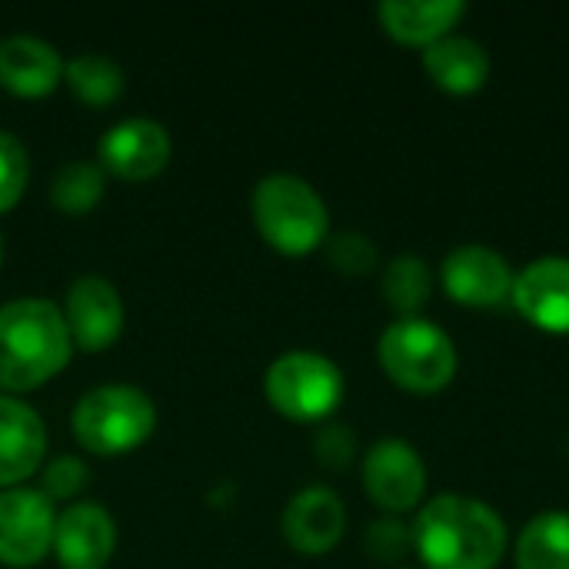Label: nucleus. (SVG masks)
<instances>
[{
    "instance_id": "393cba45",
    "label": "nucleus",
    "mask_w": 569,
    "mask_h": 569,
    "mask_svg": "<svg viewBox=\"0 0 569 569\" xmlns=\"http://www.w3.org/2000/svg\"><path fill=\"white\" fill-rule=\"evenodd\" d=\"M363 547L380 563H397L407 550H413V533L400 517H383L367 527Z\"/></svg>"
},
{
    "instance_id": "4be33fe9",
    "label": "nucleus",
    "mask_w": 569,
    "mask_h": 569,
    "mask_svg": "<svg viewBox=\"0 0 569 569\" xmlns=\"http://www.w3.org/2000/svg\"><path fill=\"white\" fill-rule=\"evenodd\" d=\"M103 197V167L93 160H67L50 180V203L67 217L90 213Z\"/></svg>"
},
{
    "instance_id": "a878e982",
    "label": "nucleus",
    "mask_w": 569,
    "mask_h": 569,
    "mask_svg": "<svg viewBox=\"0 0 569 569\" xmlns=\"http://www.w3.org/2000/svg\"><path fill=\"white\" fill-rule=\"evenodd\" d=\"M313 447H317V460H320L323 467L340 470V467H347V463L353 460V453H357V437H353L350 427H343V423H327V427H320Z\"/></svg>"
},
{
    "instance_id": "6e6552de",
    "label": "nucleus",
    "mask_w": 569,
    "mask_h": 569,
    "mask_svg": "<svg viewBox=\"0 0 569 569\" xmlns=\"http://www.w3.org/2000/svg\"><path fill=\"white\" fill-rule=\"evenodd\" d=\"M513 267L510 260L487 243H463L450 250L440 263L443 293L470 310H490L510 300L513 293Z\"/></svg>"
},
{
    "instance_id": "bb28decb",
    "label": "nucleus",
    "mask_w": 569,
    "mask_h": 569,
    "mask_svg": "<svg viewBox=\"0 0 569 569\" xmlns=\"http://www.w3.org/2000/svg\"><path fill=\"white\" fill-rule=\"evenodd\" d=\"M87 483V467L77 457H57L47 470H43V493L47 497H73L80 493Z\"/></svg>"
},
{
    "instance_id": "5701e85b",
    "label": "nucleus",
    "mask_w": 569,
    "mask_h": 569,
    "mask_svg": "<svg viewBox=\"0 0 569 569\" xmlns=\"http://www.w3.org/2000/svg\"><path fill=\"white\" fill-rule=\"evenodd\" d=\"M323 247H327L330 267L343 277H370L380 267V250L367 233L343 230V233L327 237Z\"/></svg>"
},
{
    "instance_id": "dca6fc26",
    "label": "nucleus",
    "mask_w": 569,
    "mask_h": 569,
    "mask_svg": "<svg viewBox=\"0 0 569 569\" xmlns=\"http://www.w3.org/2000/svg\"><path fill=\"white\" fill-rule=\"evenodd\" d=\"M47 453V430L33 407L0 393V487L27 480Z\"/></svg>"
},
{
    "instance_id": "0eeeda50",
    "label": "nucleus",
    "mask_w": 569,
    "mask_h": 569,
    "mask_svg": "<svg viewBox=\"0 0 569 569\" xmlns=\"http://www.w3.org/2000/svg\"><path fill=\"white\" fill-rule=\"evenodd\" d=\"M367 497L387 513L403 517L423 507L427 497V463L420 450L400 437L377 440L360 463Z\"/></svg>"
},
{
    "instance_id": "39448f33",
    "label": "nucleus",
    "mask_w": 569,
    "mask_h": 569,
    "mask_svg": "<svg viewBox=\"0 0 569 569\" xmlns=\"http://www.w3.org/2000/svg\"><path fill=\"white\" fill-rule=\"evenodd\" d=\"M157 427L153 400L130 383H107L83 393L70 413L73 440L97 457H120L137 450Z\"/></svg>"
},
{
    "instance_id": "b1692460",
    "label": "nucleus",
    "mask_w": 569,
    "mask_h": 569,
    "mask_svg": "<svg viewBox=\"0 0 569 569\" xmlns=\"http://www.w3.org/2000/svg\"><path fill=\"white\" fill-rule=\"evenodd\" d=\"M27 180H30L27 147L10 130H0V213L17 207V200L27 190Z\"/></svg>"
},
{
    "instance_id": "cd10ccee",
    "label": "nucleus",
    "mask_w": 569,
    "mask_h": 569,
    "mask_svg": "<svg viewBox=\"0 0 569 569\" xmlns=\"http://www.w3.org/2000/svg\"><path fill=\"white\" fill-rule=\"evenodd\" d=\"M0 257H3V247H0Z\"/></svg>"
},
{
    "instance_id": "c85d7f7f",
    "label": "nucleus",
    "mask_w": 569,
    "mask_h": 569,
    "mask_svg": "<svg viewBox=\"0 0 569 569\" xmlns=\"http://www.w3.org/2000/svg\"><path fill=\"white\" fill-rule=\"evenodd\" d=\"M397 569H407V567H397Z\"/></svg>"
},
{
    "instance_id": "423d86ee",
    "label": "nucleus",
    "mask_w": 569,
    "mask_h": 569,
    "mask_svg": "<svg viewBox=\"0 0 569 569\" xmlns=\"http://www.w3.org/2000/svg\"><path fill=\"white\" fill-rule=\"evenodd\" d=\"M343 370L313 350H290L267 367L263 393L277 413L297 423L327 420L343 400Z\"/></svg>"
},
{
    "instance_id": "9d476101",
    "label": "nucleus",
    "mask_w": 569,
    "mask_h": 569,
    "mask_svg": "<svg viewBox=\"0 0 569 569\" xmlns=\"http://www.w3.org/2000/svg\"><path fill=\"white\" fill-rule=\"evenodd\" d=\"M173 143L163 123L150 117H127L113 123L100 143H97V160L120 180H150L170 163Z\"/></svg>"
},
{
    "instance_id": "f3484780",
    "label": "nucleus",
    "mask_w": 569,
    "mask_h": 569,
    "mask_svg": "<svg viewBox=\"0 0 569 569\" xmlns=\"http://www.w3.org/2000/svg\"><path fill=\"white\" fill-rule=\"evenodd\" d=\"M380 27L403 47H433L450 37L453 27L467 17L463 0H383L377 7Z\"/></svg>"
},
{
    "instance_id": "6ab92c4d",
    "label": "nucleus",
    "mask_w": 569,
    "mask_h": 569,
    "mask_svg": "<svg viewBox=\"0 0 569 569\" xmlns=\"http://www.w3.org/2000/svg\"><path fill=\"white\" fill-rule=\"evenodd\" d=\"M517 569H569V513L543 510L537 513L513 543Z\"/></svg>"
},
{
    "instance_id": "ddd939ff",
    "label": "nucleus",
    "mask_w": 569,
    "mask_h": 569,
    "mask_svg": "<svg viewBox=\"0 0 569 569\" xmlns=\"http://www.w3.org/2000/svg\"><path fill=\"white\" fill-rule=\"evenodd\" d=\"M283 540L303 557L330 553L347 533V507L330 487H303L290 497L280 517Z\"/></svg>"
},
{
    "instance_id": "1a4fd4ad",
    "label": "nucleus",
    "mask_w": 569,
    "mask_h": 569,
    "mask_svg": "<svg viewBox=\"0 0 569 569\" xmlns=\"http://www.w3.org/2000/svg\"><path fill=\"white\" fill-rule=\"evenodd\" d=\"M57 513L43 490L10 487L0 493V563L37 567L53 550Z\"/></svg>"
},
{
    "instance_id": "2eb2a0df",
    "label": "nucleus",
    "mask_w": 569,
    "mask_h": 569,
    "mask_svg": "<svg viewBox=\"0 0 569 569\" xmlns=\"http://www.w3.org/2000/svg\"><path fill=\"white\" fill-rule=\"evenodd\" d=\"M493 70L490 50L463 33H450L423 50V73L450 97H473L487 87Z\"/></svg>"
},
{
    "instance_id": "f03ea898",
    "label": "nucleus",
    "mask_w": 569,
    "mask_h": 569,
    "mask_svg": "<svg viewBox=\"0 0 569 569\" xmlns=\"http://www.w3.org/2000/svg\"><path fill=\"white\" fill-rule=\"evenodd\" d=\"M73 353L63 310L43 297L0 307V390L20 393L57 377Z\"/></svg>"
},
{
    "instance_id": "9b49d317",
    "label": "nucleus",
    "mask_w": 569,
    "mask_h": 569,
    "mask_svg": "<svg viewBox=\"0 0 569 569\" xmlns=\"http://www.w3.org/2000/svg\"><path fill=\"white\" fill-rule=\"evenodd\" d=\"M510 303L540 333L569 337V257L530 260L513 280Z\"/></svg>"
},
{
    "instance_id": "f257e3e1",
    "label": "nucleus",
    "mask_w": 569,
    "mask_h": 569,
    "mask_svg": "<svg viewBox=\"0 0 569 569\" xmlns=\"http://www.w3.org/2000/svg\"><path fill=\"white\" fill-rule=\"evenodd\" d=\"M410 533L423 569H497L510 550V530L497 507L467 493L430 497Z\"/></svg>"
},
{
    "instance_id": "a211bd4d",
    "label": "nucleus",
    "mask_w": 569,
    "mask_h": 569,
    "mask_svg": "<svg viewBox=\"0 0 569 569\" xmlns=\"http://www.w3.org/2000/svg\"><path fill=\"white\" fill-rule=\"evenodd\" d=\"M63 77V60L53 43L33 33H10L0 40V87L17 97H43Z\"/></svg>"
},
{
    "instance_id": "7ed1b4c3",
    "label": "nucleus",
    "mask_w": 569,
    "mask_h": 569,
    "mask_svg": "<svg viewBox=\"0 0 569 569\" xmlns=\"http://www.w3.org/2000/svg\"><path fill=\"white\" fill-rule=\"evenodd\" d=\"M250 207L260 237L287 257L313 253L330 237V213L323 197L310 180L297 173H267L253 187Z\"/></svg>"
},
{
    "instance_id": "412c9836",
    "label": "nucleus",
    "mask_w": 569,
    "mask_h": 569,
    "mask_svg": "<svg viewBox=\"0 0 569 569\" xmlns=\"http://www.w3.org/2000/svg\"><path fill=\"white\" fill-rule=\"evenodd\" d=\"M63 80L90 107H107L123 93V67L107 53H77V57H70L63 63Z\"/></svg>"
},
{
    "instance_id": "f8f14e48",
    "label": "nucleus",
    "mask_w": 569,
    "mask_h": 569,
    "mask_svg": "<svg viewBox=\"0 0 569 569\" xmlns=\"http://www.w3.org/2000/svg\"><path fill=\"white\" fill-rule=\"evenodd\" d=\"M63 320H67L73 347H80L87 353H100L123 330V300L110 280L87 273L70 283L67 303H63Z\"/></svg>"
},
{
    "instance_id": "aec40b11",
    "label": "nucleus",
    "mask_w": 569,
    "mask_h": 569,
    "mask_svg": "<svg viewBox=\"0 0 569 569\" xmlns=\"http://www.w3.org/2000/svg\"><path fill=\"white\" fill-rule=\"evenodd\" d=\"M380 290H383L387 307L397 313V320L420 317V310L430 303V293H433V270L423 257L400 253L383 267Z\"/></svg>"
},
{
    "instance_id": "20e7f679",
    "label": "nucleus",
    "mask_w": 569,
    "mask_h": 569,
    "mask_svg": "<svg viewBox=\"0 0 569 569\" xmlns=\"http://www.w3.org/2000/svg\"><path fill=\"white\" fill-rule=\"evenodd\" d=\"M377 360L390 383L417 397L447 390L460 367L450 333L423 317L393 320L377 340Z\"/></svg>"
},
{
    "instance_id": "4468645a",
    "label": "nucleus",
    "mask_w": 569,
    "mask_h": 569,
    "mask_svg": "<svg viewBox=\"0 0 569 569\" xmlns=\"http://www.w3.org/2000/svg\"><path fill=\"white\" fill-rule=\"evenodd\" d=\"M117 547V523L100 503H73L57 513L53 553L63 569H107Z\"/></svg>"
}]
</instances>
